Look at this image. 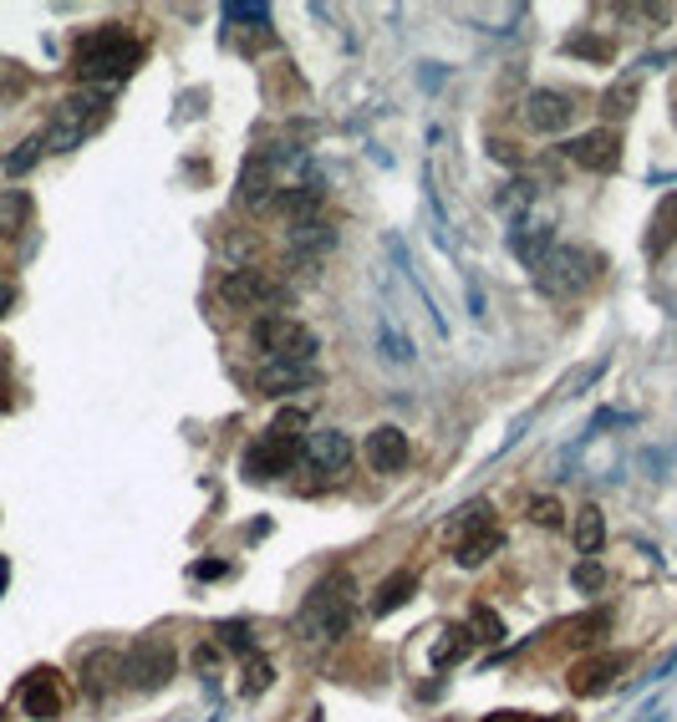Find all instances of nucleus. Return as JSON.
I'll list each match as a JSON object with an SVG mask.
<instances>
[{
	"instance_id": "f257e3e1",
	"label": "nucleus",
	"mask_w": 677,
	"mask_h": 722,
	"mask_svg": "<svg viewBox=\"0 0 677 722\" xmlns=\"http://www.w3.org/2000/svg\"><path fill=\"white\" fill-rule=\"evenodd\" d=\"M357 620V580L347 570H331L326 580H316L295 616V631L306 641H341Z\"/></svg>"
},
{
	"instance_id": "f03ea898",
	"label": "nucleus",
	"mask_w": 677,
	"mask_h": 722,
	"mask_svg": "<svg viewBox=\"0 0 677 722\" xmlns=\"http://www.w3.org/2000/svg\"><path fill=\"white\" fill-rule=\"evenodd\" d=\"M138 61H143V42L138 36H128L122 26H103L92 31V36H82L77 42V76L82 82H92V87H107V82H122V76L133 72Z\"/></svg>"
},
{
	"instance_id": "7ed1b4c3",
	"label": "nucleus",
	"mask_w": 677,
	"mask_h": 722,
	"mask_svg": "<svg viewBox=\"0 0 677 722\" xmlns=\"http://www.w3.org/2000/svg\"><path fill=\"white\" fill-rule=\"evenodd\" d=\"M250 346L266 362H285V367H311L316 362V331L301 321H291V316H260V321L250 326Z\"/></svg>"
},
{
	"instance_id": "20e7f679",
	"label": "nucleus",
	"mask_w": 677,
	"mask_h": 722,
	"mask_svg": "<svg viewBox=\"0 0 677 722\" xmlns=\"http://www.w3.org/2000/svg\"><path fill=\"white\" fill-rule=\"evenodd\" d=\"M596 275H602V255L586 250V245H556V250L545 255V265L535 270L545 295H575V291H586Z\"/></svg>"
},
{
	"instance_id": "39448f33",
	"label": "nucleus",
	"mask_w": 677,
	"mask_h": 722,
	"mask_svg": "<svg viewBox=\"0 0 677 722\" xmlns=\"http://www.w3.org/2000/svg\"><path fill=\"white\" fill-rule=\"evenodd\" d=\"M103 118H107V97H103V92H72L67 103H57L51 128H46L42 143L51 147V153H67V147L82 143V138H87Z\"/></svg>"
},
{
	"instance_id": "423d86ee",
	"label": "nucleus",
	"mask_w": 677,
	"mask_h": 722,
	"mask_svg": "<svg viewBox=\"0 0 677 722\" xmlns=\"http://www.w3.org/2000/svg\"><path fill=\"white\" fill-rule=\"evenodd\" d=\"M448 540L458 545V565H485L494 549L504 545L500 524H494V509L489 504H469V509H458V519L448 524Z\"/></svg>"
},
{
	"instance_id": "0eeeda50",
	"label": "nucleus",
	"mask_w": 677,
	"mask_h": 722,
	"mask_svg": "<svg viewBox=\"0 0 677 722\" xmlns=\"http://www.w3.org/2000/svg\"><path fill=\"white\" fill-rule=\"evenodd\" d=\"M174 672H178V656H174V647H168V636H148V641H138V647L122 656V677H128V687H138V693L168 687Z\"/></svg>"
},
{
	"instance_id": "6e6552de",
	"label": "nucleus",
	"mask_w": 677,
	"mask_h": 722,
	"mask_svg": "<svg viewBox=\"0 0 677 722\" xmlns=\"http://www.w3.org/2000/svg\"><path fill=\"white\" fill-rule=\"evenodd\" d=\"M220 300L230 310H270L285 300V285H280L270 270L245 265V270H230L220 281Z\"/></svg>"
},
{
	"instance_id": "1a4fd4ad",
	"label": "nucleus",
	"mask_w": 677,
	"mask_h": 722,
	"mask_svg": "<svg viewBox=\"0 0 677 722\" xmlns=\"http://www.w3.org/2000/svg\"><path fill=\"white\" fill-rule=\"evenodd\" d=\"M301 442H306V438H291V433L270 428V438H260V442H250V448H245V478L266 484V478L291 473L295 463H301Z\"/></svg>"
},
{
	"instance_id": "9d476101",
	"label": "nucleus",
	"mask_w": 677,
	"mask_h": 722,
	"mask_svg": "<svg viewBox=\"0 0 677 722\" xmlns=\"http://www.w3.org/2000/svg\"><path fill=\"white\" fill-rule=\"evenodd\" d=\"M632 666L627 651H602V656H586V662L571 666V693L575 697H602L617 687V677Z\"/></svg>"
},
{
	"instance_id": "9b49d317",
	"label": "nucleus",
	"mask_w": 677,
	"mask_h": 722,
	"mask_svg": "<svg viewBox=\"0 0 677 722\" xmlns=\"http://www.w3.org/2000/svg\"><path fill=\"white\" fill-rule=\"evenodd\" d=\"M15 702H21V712H26L31 722L61 718V682H57V672H51V666L26 672V682L15 687Z\"/></svg>"
},
{
	"instance_id": "f8f14e48",
	"label": "nucleus",
	"mask_w": 677,
	"mask_h": 722,
	"mask_svg": "<svg viewBox=\"0 0 677 722\" xmlns=\"http://www.w3.org/2000/svg\"><path fill=\"white\" fill-rule=\"evenodd\" d=\"M565 153H571V163L591 168V174H611L621 163V138L611 133V128H591V133H581Z\"/></svg>"
},
{
	"instance_id": "ddd939ff",
	"label": "nucleus",
	"mask_w": 677,
	"mask_h": 722,
	"mask_svg": "<svg viewBox=\"0 0 677 722\" xmlns=\"http://www.w3.org/2000/svg\"><path fill=\"white\" fill-rule=\"evenodd\" d=\"M301 458L322 473H341L352 463V438L341 428H316V433H306V442H301Z\"/></svg>"
},
{
	"instance_id": "4468645a",
	"label": "nucleus",
	"mask_w": 677,
	"mask_h": 722,
	"mask_svg": "<svg viewBox=\"0 0 677 722\" xmlns=\"http://www.w3.org/2000/svg\"><path fill=\"white\" fill-rule=\"evenodd\" d=\"M575 118L571 107V92H556V87H540L525 97V122H530L535 133H560L565 122Z\"/></svg>"
},
{
	"instance_id": "2eb2a0df",
	"label": "nucleus",
	"mask_w": 677,
	"mask_h": 722,
	"mask_svg": "<svg viewBox=\"0 0 677 722\" xmlns=\"http://www.w3.org/2000/svg\"><path fill=\"white\" fill-rule=\"evenodd\" d=\"M316 387V367H285V362H266L255 371V392L260 398H291V392H311Z\"/></svg>"
},
{
	"instance_id": "dca6fc26",
	"label": "nucleus",
	"mask_w": 677,
	"mask_h": 722,
	"mask_svg": "<svg viewBox=\"0 0 677 722\" xmlns=\"http://www.w3.org/2000/svg\"><path fill=\"white\" fill-rule=\"evenodd\" d=\"M367 463L377 473H398L402 463H408V433L393 428V423H383V428L367 433Z\"/></svg>"
},
{
	"instance_id": "f3484780",
	"label": "nucleus",
	"mask_w": 677,
	"mask_h": 722,
	"mask_svg": "<svg viewBox=\"0 0 677 722\" xmlns=\"http://www.w3.org/2000/svg\"><path fill=\"white\" fill-rule=\"evenodd\" d=\"M122 677V656L118 651H92L87 662H82V693L87 697H107L118 687Z\"/></svg>"
},
{
	"instance_id": "a211bd4d",
	"label": "nucleus",
	"mask_w": 677,
	"mask_h": 722,
	"mask_svg": "<svg viewBox=\"0 0 677 722\" xmlns=\"http://www.w3.org/2000/svg\"><path fill=\"white\" fill-rule=\"evenodd\" d=\"M510 250H515L530 270H540L545 255L556 250V224H525V229H515V235H510Z\"/></svg>"
},
{
	"instance_id": "6ab92c4d",
	"label": "nucleus",
	"mask_w": 677,
	"mask_h": 722,
	"mask_svg": "<svg viewBox=\"0 0 677 722\" xmlns=\"http://www.w3.org/2000/svg\"><path fill=\"white\" fill-rule=\"evenodd\" d=\"M316 204H322V189H311V184H295V189H280V193H270V214H280V220H291V224H301V220H311L316 214Z\"/></svg>"
},
{
	"instance_id": "aec40b11",
	"label": "nucleus",
	"mask_w": 677,
	"mask_h": 722,
	"mask_svg": "<svg viewBox=\"0 0 677 722\" xmlns=\"http://www.w3.org/2000/svg\"><path fill=\"white\" fill-rule=\"evenodd\" d=\"M606 626H611V616H606V611H581V616L560 620L556 636H560V641H571V647H591L596 636H606Z\"/></svg>"
},
{
	"instance_id": "412c9836",
	"label": "nucleus",
	"mask_w": 677,
	"mask_h": 722,
	"mask_svg": "<svg viewBox=\"0 0 677 722\" xmlns=\"http://www.w3.org/2000/svg\"><path fill=\"white\" fill-rule=\"evenodd\" d=\"M31 224V193H0V239H21Z\"/></svg>"
},
{
	"instance_id": "4be33fe9",
	"label": "nucleus",
	"mask_w": 677,
	"mask_h": 722,
	"mask_svg": "<svg viewBox=\"0 0 677 722\" xmlns=\"http://www.w3.org/2000/svg\"><path fill=\"white\" fill-rule=\"evenodd\" d=\"M412 590H418V580L408 576V570H398V576H387L383 585H377V595H372V616H387V611H398V605L412 601Z\"/></svg>"
},
{
	"instance_id": "5701e85b",
	"label": "nucleus",
	"mask_w": 677,
	"mask_h": 722,
	"mask_svg": "<svg viewBox=\"0 0 677 722\" xmlns=\"http://www.w3.org/2000/svg\"><path fill=\"white\" fill-rule=\"evenodd\" d=\"M602 540H606V519L596 504H586V509L575 514V549H581V555H596Z\"/></svg>"
},
{
	"instance_id": "b1692460",
	"label": "nucleus",
	"mask_w": 677,
	"mask_h": 722,
	"mask_svg": "<svg viewBox=\"0 0 677 722\" xmlns=\"http://www.w3.org/2000/svg\"><path fill=\"white\" fill-rule=\"evenodd\" d=\"M637 97H642V82L627 72V76H617V82H611V92L602 97V113H606V118H627V113L637 107Z\"/></svg>"
},
{
	"instance_id": "393cba45",
	"label": "nucleus",
	"mask_w": 677,
	"mask_h": 722,
	"mask_svg": "<svg viewBox=\"0 0 677 722\" xmlns=\"http://www.w3.org/2000/svg\"><path fill=\"white\" fill-rule=\"evenodd\" d=\"M469 647H474V636L458 631V626H448V631H439V641H433V666H454Z\"/></svg>"
},
{
	"instance_id": "a878e982",
	"label": "nucleus",
	"mask_w": 677,
	"mask_h": 722,
	"mask_svg": "<svg viewBox=\"0 0 677 722\" xmlns=\"http://www.w3.org/2000/svg\"><path fill=\"white\" fill-rule=\"evenodd\" d=\"M469 636L474 641H485V647H500L504 641V620L489 611V605H474L469 611Z\"/></svg>"
},
{
	"instance_id": "bb28decb",
	"label": "nucleus",
	"mask_w": 677,
	"mask_h": 722,
	"mask_svg": "<svg viewBox=\"0 0 677 722\" xmlns=\"http://www.w3.org/2000/svg\"><path fill=\"white\" fill-rule=\"evenodd\" d=\"M677 235V199H667L663 209H657V220H652V239H647V250L652 255H663L667 250V239Z\"/></svg>"
},
{
	"instance_id": "cd10ccee",
	"label": "nucleus",
	"mask_w": 677,
	"mask_h": 722,
	"mask_svg": "<svg viewBox=\"0 0 677 722\" xmlns=\"http://www.w3.org/2000/svg\"><path fill=\"white\" fill-rule=\"evenodd\" d=\"M291 239L295 245H316V250H326L331 245V224H322V220H301V224H291Z\"/></svg>"
},
{
	"instance_id": "c85d7f7f",
	"label": "nucleus",
	"mask_w": 677,
	"mask_h": 722,
	"mask_svg": "<svg viewBox=\"0 0 677 722\" xmlns=\"http://www.w3.org/2000/svg\"><path fill=\"white\" fill-rule=\"evenodd\" d=\"M42 153H46V143H42V138H31V143H21V153H11V158H5V174H11V178L31 174V168H36V158H42Z\"/></svg>"
},
{
	"instance_id": "c756f323",
	"label": "nucleus",
	"mask_w": 677,
	"mask_h": 722,
	"mask_svg": "<svg viewBox=\"0 0 677 722\" xmlns=\"http://www.w3.org/2000/svg\"><path fill=\"white\" fill-rule=\"evenodd\" d=\"M525 509H530V519H535V524H545V530H556L560 519H565V509H560V499H550V494H535V499L525 504Z\"/></svg>"
},
{
	"instance_id": "7c9ffc66",
	"label": "nucleus",
	"mask_w": 677,
	"mask_h": 722,
	"mask_svg": "<svg viewBox=\"0 0 677 722\" xmlns=\"http://www.w3.org/2000/svg\"><path fill=\"white\" fill-rule=\"evenodd\" d=\"M270 682H276V666L266 656H250V666H245V693H266Z\"/></svg>"
},
{
	"instance_id": "2f4dec72",
	"label": "nucleus",
	"mask_w": 677,
	"mask_h": 722,
	"mask_svg": "<svg viewBox=\"0 0 677 722\" xmlns=\"http://www.w3.org/2000/svg\"><path fill=\"white\" fill-rule=\"evenodd\" d=\"M224 21H255V26H270V11L266 5H250V0H235V5H224Z\"/></svg>"
},
{
	"instance_id": "473e14b6",
	"label": "nucleus",
	"mask_w": 677,
	"mask_h": 722,
	"mask_svg": "<svg viewBox=\"0 0 677 722\" xmlns=\"http://www.w3.org/2000/svg\"><path fill=\"white\" fill-rule=\"evenodd\" d=\"M602 367H606V362H586L581 371H571V377L560 382V398H575V392H581L586 382H596V377H602Z\"/></svg>"
},
{
	"instance_id": "72a5a7b5",
	"label": "nucleus",
	"mask_w": 677,
	"mask_h": 722,
	"mask_svg": "<svg viewBox=\"0 0 677 722\" xmlns=\"http://www.w3.org/2000/svg\"><path fill=\"white\" fill-rule=\"evenodd\" d=\"M575 590H586V595H591V590H602V565H596V560L575 565Z\"/></svg>"
},
{
	"instance_id": "f704fd0d",
	"label": "nucleus",
	"mask_w": 677,
	"mask_h": 722,
	"mask_svg": "<svg viewBox=\"0 0 677 722\" xmlns=\"http://www.w3.org/2000/svg\"><path fill=\"white\" fill-rule=\"evenodd\" d=\"M220 641L224 647H235V651H245V656H255V641H250L245 626H220Z\"/></svg>"
},
{
	"instance_id": "c9c22d12",
	"label": "nucleus",
	"mask_w": 677,
	"mask_h": 722,
	"mask_svg": "<svg viewBox=\"0 0 677 722\" xmlns=\"http://www.w3.org/2000/svg\"><path fill=\"white\" fill-rule=\"evenodd\" d=\"M571 51H575V57H611V42H591V36H575Z\"/></svg>"
},
{
	"instance_id": "e433bc0d",
	"label": "nucleus",
	"mask_w": 677,
	"mask_h": 722,
	"mask_svg": "<svg viewBox=\"0 0 677 722\" xmlns=\"http://www.w3.org/2000/svg\"><path fill=\"white\" fill-rule=\"evenodd\" d=\"M489 722H571V718H535V712H500V718Z\"/></svg>"
},
{
	"instance_id": "4c0bfd02",
	"label": "nucleus",
	"mask_w": 677,
	"mask_h": 722,
	"mask_svg": "<svg viewBox=\"0 0 677 722\" xmlns=\"http://www.w3.org/2000/svg\"><path fill=\"white\" fill-rule=\"evenodd\" d=\"M11 306H15V285L0 281V321H5V310H11Z\"/></svg>"
},
{
	"instance_id": "58836bf2",
	"label": "nucleus",
	"mask_w": 677,
	"mask_h": 722,
	"mask_svg": "<svg viewBox=\"0 0 677 722\" xmlns=\"http://www.w3.org/2000/svg\"><path fill=\"white\" fill-rule=\"evenodd\" d=\"M0 590H5V560H0Z\"/></svg>"
},
{
	"instance_id": "ea45409f",
	"label": "nucleus",
	"mask_w": 677,
	"mask_h": 722,
	"mask_svg": "<svg viewBox=\"0 0 677 722\" xmlns=\"http://www.w3.org/2000/svg\"><path fill=\"white\" fill-rule=\"evenodd\" d=\"M673 118H677V107H673Z\"/></svg>"
}]
</instances>
